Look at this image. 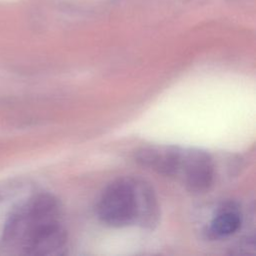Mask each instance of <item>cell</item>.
I'll use <instances>...</instances> for the list:
<instances>
[{
    "mask_svg": "<svg viewBox=\"0 0 256 256\" xmlns=\"http://www.w3.org/2000/svg\"><path fill=\"white\" fill-rule=\"evenodd\" d=\"M67 242L53 195L22 182L0 186V255H63Z\"/></svg>",
    "mask_w": 256,
    "mask_h": 256,
    "instance_id": "cell-1",
    "label": "cell"
},
{
    "mask_svg": "<svg viewBox=\"0 0 256 256\" xmlns=\"http://www.w3.org/2000/svg\"><path fill=\"white\" fill-rule=\"evenodd\" d=\"M97 215L110 227L136 225L137 198L134 178H120L110 183L99 198Z\"/></svg>",
    "mask_w": 256,
    "mask_h": 256,
    "instance_id": "cell-2",
    "label": "cell"
},
{
    "mask_svg": "<svg viewBox=\"0 0 256 256\" xmlns=\"http://www.w3.org/2000/svg\"><path fill=\"white\" fill-rule=\"evenodd\" d=\"M215 167L209 153L199 149L182 150L177 176L185 187L193 193H203L213 184Z\"/></svg>",
    "mask_w": 256,
    "mask_h": 256,
    "instance_id": "cell-3",
    "label": "cell"
},
{
    "mask_svg": "<svg viewBox=\"0 0 256 256\" xmlns=\"http://www.w3.org/2000/svg\"><path fill=\"white\" fill-rule=\"evenodd\" d=\"M181 148L177 146L153 145L142 147L135 153L136 161L164 176H177L182 156Z\"/></svg>",
    "mask_w": 256,
    "mask_h": 256,
    "instance_id": "cell-4",
    "label": "cell"
},
{
    "mask_svg": "<svg viewBox=\"0 0 256 256\" xmlns=\"http://www.w3.org/2000/svg\"><path fill=\"white\" fill-rule=\"evenodd\" d=\"M137 198L136 225L153 229L159 222L160 208L152 187L142 179L134 178Z\"/></svg>",
    "mask_w": 256,
    "mask_h": 256,
    "instance_id": "cell-5",
    "label": "cell"
},
{
    "mask_svg": "<svg viewBox=\"0 0 256 256\" xmlns=\"http://www.w3.org/2000/svg\"><path fill=\"white\" fill-rule=\"evenodd\" d=\"M242 224L240 209L233 203L223 205L211 220L208 234L211 238L221 239L234 234Z\"/></svg>",
    "mask_w": 256,
    "mask_h": 256,
    "instance_id": "cell-6",
    "label": "cell"
}]
</instances>
